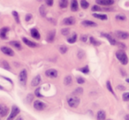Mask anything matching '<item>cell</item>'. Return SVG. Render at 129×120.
<instances>
[{
  "label": "cell",
  "mask_w": 129,
  "mask_h": 120,
  "mask_svg": "<svg viewBox=\"0 0 129 120\" xmlns=\"http://www.w3.org/2000/svg\"><path fill=\"white\" fill-rule=\"evenodd\" d=\"M114 34L116 35L117 38L118 39H121V40H125V39H128L129 38V33L125 32V31H115Z\"/></svg>",
  "instance_id": "cell-5"
},
{
  "label": "cell",
  "mask_w": 129,
  "mask_h": 120,
  "mask_svg": "<svg viewBox=\"0 0 129 120\" xmlns=\"http://www.w3.org/2000/svg\"><path fill=\"white\" fill-rule=\"evenodd\" d=\"M10 44L12 45V46L15 47L16 49H18V50H20V49H21V44H20V42L18 41H13V42H10Z\"/></svg>",
  "instance_id": "cell-24"
},
{
  "label": "cell",
  "mask_w": 129,
  "mask_h": 120,
  "mask_svg": "<svg viewBox=\"0 0 129 120\" xmlns=\"http://www.w3.org/2000/svg\"><path fill=\"white\" fill-rule=\"evenodd\" d=\"M27 70L23 69L21 72H20L19 74V81H20V84L25 86L26 85V82H27Z\"/></svg>",
  "instance_id": "cell-3"
},
{
  "label": "cell",
  "mask_w": 129,
  "mask_h": 120,
  "mask_svg": "<svg viewBox=\"0 0 129 120\" xmlns=\"http://www.w3.org/2000/svg\"><path fill=\"white\" fill-rule=\"evenodd\" d=\"M28 102H31L32 101V99H33V95H28Z\"/></svg>",
  "instance_id": "cell-47"
},
{
  "label": "cell",
  "mask_w": 129,
  "mask_h": 120,
  "mask_svg": "<svg viewBox=\"0 0 129 120\" xmlns=\"http://www.w3.org/2000/svg\"><path fill=\"white\" fill-rule=\"evenodd\" d=\"M17 120H22V118H21V117H19V118H18V119H17Z\"/></svg>",
  "instance_id": "cell-52"
},
{
  "label": "cell",
  "mask_w": 129,
  "mask_h": 120,
  "mask_svg": "<svg viewBox=\"0 0 129 120\" xmlns=\"http://www.w3.org/2000/svg\"><path fill=\"white\" fill-rule=\"evenodd\" d=\"M76 40H77V34H73V36H71V37H69L68 39H67V43H74L76 42Z\"/></svg>",
  "instance_id": "cell-25"
},
{
  "label": "cell",
  "mask_w": 129,
  "mask_h": 120,
  "mask_svg": "<svg viewBox=\"0 0 129 120\" xmlns=\"http://www.w3.org/2000/svg\"><path fill=\"white\" fill-rule=\"evenodd\" d=\"M93 17L96 19H99L101 20H107V15L106 14H101V13H93Z\"/></svg>",
  "instance_id": "cell-21"
},
{
  "label": "cell",
  "mask_w": 129,
  "mask_h": 120,
  "mask_svg": "<svg viewBox=\"0 0 129 120\" xmlns=\"http://www.w3.org/2000/svg\"><path fill=\"white\" fill-rule=\"evenodd\" d=\"M39 11H40V14H41L43 17H44V16H45V14H46V11H45L44 6H40Z\"/></svg>",
  "instance_id": "cell-34"
},
{
  "label": "cell",
  "mask_w": 129,
  "mask_h": 120,
  "mask_svg": "<svg viewBox=\"0 0 129 120\" xmlns=\"http://www.w3.org/2000/svg\"><path fill=\"white\" fill-rule=\"evenodd\" d=\"M61 34L63 35H68L70 34V28L68 27H64V28H62L61 29Z\"/></svg>",
  "instance_id": "cell-29"
},
{
  "label": "cell",
  "mask_w": 129,
  "mask_h": 120,
  "mask_svg": "<svg viewBox=\"0 0 129 120\" xmlns=\"http://www.w3.org/2000/svg\"><path fill=\"white\" fill-rule=\"evenodd\" d=\"M122 100L124 102H129V92H125L122 95Z\"/></svg>",
  "instance_id": "cell-32"
},
{
  "label": "cell",
  "mask_w": 129,
  "mask_h": 120,
  "mask_svg": "<svg viewBox=\"0 0 129 120\" xmlns=\"http://www.w3.org/2000/svg\"><path fill=\"white\" fill-rule=\"evenodd\" d=\"M8 31H9V27H3L0 29V37L2 39H6Z\"/></svg>",
  "instance_id": "cell-15"
},
{
  "label": "cell",
  "mask_w": 129,
  "mask_h": 120,
  "mask_svg": "<svg viewBox=\"0 0 129 120\" xmlns=\"http://www.w3.org/2000/svg\"><path fill=\"white\" fill-rule=\"evenodd\" d=\"M55 35H56V30H51L50 32H49V34H47L46 40L49 43H52L55 39Z\"/></svg>",
  "instance_id": "cell-13"
},
{
  "label": "cell",
  "mask_w": 129,
  "mask_h": 120,
  "mask_svg": "<svg viewBox=\"0 0 129 120\" xmlns=\"http://www.w3.org/2000/svg\"><path fill=\"white\" fill-rule=\"evenodd\" d=\"M77 55H78V57H79L80 59H81L82 57H84L85 53H84V51H82V50H79Z\"/></svg>",
  "instance_id": "cell-38"
},
{
  "label": "cell",
  "mask_w": 129,
  "mask_h": 120,
  "mask_svg": "<svg viewBox=\"0 0 129 120\" xmlns=\"http://www.w3.org/2000/svg\"><path fill=\"white\" fill-rule=\"evenodd\" d=\"M34 108L36 109V110H43V109L46 108V104L44 102H43L42 101H39V100H36L34 102Z\"/></svg>",
  "instance_id": "cell-6"
},
{
  "label": "cell",
  "mask_w": 129,
  "mask_h": 120,
  "mask_svg": "<svg viewBox=\"0 0 129 120\" xmlns=\"http://www.w3.org/2000/svg\"><path fill=\"white\" fill-rule=\"evenodd\" d=\"M92 12H98V11H101V8L99 7L98 6H97V5H95V6H94L93 7H92Z\"/></svg>",
  "instance_id": "cell-40"
},
{
  "label": "cell",
  "mask_w": 129,
  "mask_h": 120,
  "mask_svg": "<svg viewBox=\"0 0 129 120\" xmlns=\"http://www.w3.org/2000/svg\"><path fill=\"white\" fill-rule=\"evenodd\" d=\"M0 89H1V90H3V89H4V88H3L2 86H0Z\"/></svg>",
  "instance_id": "cell-50"
},
{
  "label": "cell",
  "mask_w": 129,
  "mask_h": 120,
  "mask_svg": "<svg viewBox=\"0 0 129 120\" xmlns=\"http://www.w3.org/2000/svg\"><path fill=\"white\" fill-rule=\"evenodd\" d=\"M76 81H77V83L78 84H83L85 82V79L81 77H77L76 78Z\"/></svg>",
  "instance_id": "cell-37"
},
{
  "label": "cell",
  "mask_w": 129,
  "mask_h": 120,
  "mask_svg": "<svg viewBox=\"0 0 129 120\" xmlns=\"http://www.w3.org/2000/svg\"><path fill=\"white\" fill-rule=\"evenodd\" d=\"M96 4L105 6H110L114 4V1L113 0H98V1H96Z\"/></svg>",
  "instance_id": "cell-12"
},
{
  "label": "cell",
  "mask_w": 129,
  "mask_h": 120,
  "mask_svg": "<svg viewBox=\"0 0 129 120\" xmlns=\"http://www.w3.org/2000/svg\"><path fill=\"white\" fill-rule=\"evenodd\" d=\"M3 78H4V79H7L8 81H10V83H12V84H13V81H12L10 79H8V78H6V77H3Z\"/></svg>",
  "instance_id": "cell-48"
},
{
  "label": "cell",
  "mask_w": 129,
  "mask_h": 120,
  "mask_svg": "<svg viewBox=\"0 0 129 120\" xmlns=\"http://www.w3.org/2000/svg\"><path fill=\"white\" fill-rule=\"evenodd\" d=\"M81 6L83 9H87V8H88V6H89V4H88V1L82 0V1H81Z\"/></svg>",
  "instance_id": "cell-30"
},
{
  "label": "cell",
  "mask_w": 129,
  "mask_h": 120,
  "mask_svg": "<svg viewBox=\"0 0 129 120\" xmlns=\"http://www.w3.org/2000/svg\"><path fill=\"white\" fill-rule=\"evenodd\" d=\"M75 23V19L74 17H67V18H64L63 20V24L64 25L67 26H72Z\"/></svg>",
  "instance_id": "cell-11"
},
{
  "label": "cell",
  "mask_w": 129,
  "mask_h": 120,
  "mask_svg": "<svg viewBox=\"0 0 129 120\" xmlns=\"http://www.w3.org/2000/svg\"><path fill=\"white\" fill-rule=\"evenodd\" d=\"M81 72H83V73H85V74H88V72H89V68H88V65H86V66L82 67V68L81 69Z\"/></svg>",
  "instance_id": "cell-35"
},
{
  "label": "cell",
  "mask_w": 129,
  "mask_h": 120,
  "mask_svg": "<svg viewBox=\"0 0 129 120\" xmlns=\"http://www.w3.org/2000/svg\"><path fill=\"white\" fill-rule=\"evenodd\" d=\"M82 88H76V90L74 91V93L75 94H82Z\"/></svg>",
  "instance_id": "cell-42"
},
{
  "label": "cell",
  "mask_w": 129,
  "mask_h": 120,
  "mask_svg": "<svg viewBox=\"0 0 129 120\" xmlns=\"http://www.w3.org/2000/svg\"><path fill=\"white\" fill-rule=\"evenodd\" d=\"M1 51L6 56H10V57H13L14 55V52L12 49H10L9 47H6V46H2L1 47Z\"/></svg>",
  "instance_id": "cell-9"
},
{
  "label": "cell",
  "mask_w": 129,
  "mask_h": 120,
  "mask_svg": "<svg viewBox=\"0 0 129 120\" xmlns=\"http://www.w3.org/2000/svg\"><path fill=\"white\" fill-rule=\"evenodd\" d=\"M67 6H68V2H67V0H63V1L59 2V6L61 8H67Z\"/></svg>",
  "instance_id": "cell-31"
},
{
  "label": "cell",
  "mask_w": 129,
  "mask_h": 120,
  "mask_svg": "<svg viewBox=\"0 0 129 120\" xmlns=\"http://www.w3.org/2000/svg\"><path fill=\"white\" fill-rule=\"evenodd\" d=\"M58 49H59V51H60L61 54H66L67 51V47L64 46V45H60L58 46Z\"/></svg>",
  "instance_id": "cell-28"
},
{
  "label": "cell",
  "mask_w": 129,
  "mask_h": 120,
  "mask_svg": "<svg viewBox=\"0 0 129 120\" xmlns=\"http://www.w3.org/2000/svg\"><path fill=\"white\" fill-rule=\"evenodd\" d=\"M13 16L14 17L15 21H16L18 24L20 23V18H19V14H18V13H17V12H15V11L13 12Z\"/></svg>",
  "instance_id": "cell-33"
},
{
  "label": "cell",
  "mask_w": 129,
  "mask_h": 120,
  "mask_svg": "<svg viewBox=\"0 0 129 120\" xmlns=\"http://www.w3.org/2000/svg\"><path fill=\"white\" fill-rule=\"evenodd\" d=\"M40 89H41V88H38L36 90V92H35V95H36L37 97H43V95L40 94Z\"/></svg>",
  "instance_id": "cell-39"
},
{
  "label": "cell",
  "mask_w": 129,
  "mask_h": 120,
  "mask_svg": "<svg viewBox=\"0 0 129 120\" xmlns=\"http://www.w3.org/2000/svg\"><path fill=\"white\" fill-rule=\"evenodd\" d=\"M45 75L49 78H51V79H55L57 77V71L55 69H49L45 72Z\"/></svg>",
  "instance_id": "cell-7"
},
{
  "label": "cell",
  "mask_w": 129,
  "mask_h": 120,
  "mask_svg": "<svg viewBox=\"0 0 129 120\" xmlns=\"http://www.w3.org/2000/svg\"><path fill=\"white\" fill-rule=\"evenodd\" d=\"M117 89H118V90H125V88L124 86H121V85H119V86L117 87Z\"/></svg>",
  "instance_id": "cell-46"
},
{
  "label": "cell",
  "mask_w": 129,
  "mask_h": 120,
  "mask_svg": "<svg viewBox=\"0 0 129 120\" xmlns=\"http://www.w3.org/2000/svg\"><path fill=\"white\" fill-rule=\"evenodd\" d=\"M81 42H84V43H86L87 40H88V36H87L86 34H85V35H81Z\"/></svg>",
  "instance_id": "cell-43"
},
{
  "label": "cell",
  "mask_w": 129,
  "mask_h": 120,
  "mask_svg": "<svg viewBox=\"0 0 129 120\" xmlns=\"http://www.w3.org/2000/svg\"><path fill=\"white\" fill-rule=\"evenodd\" d=\"M97 120H105L106 119V113L104 110H103V109H100V110H98V112H97Z\"/></svg>",
  "instance_id": "cell-16"
},
{
  "label": "cell",
  "mask_w": 129,
  "mask_h": 120,
  "mask_svg": "<svg viewBox=\"0 0 129 120\" xmlns=\"http://www.w3.org/2000/svg\"><path fill=\"white\" fill-rule=\"evenodd\" d=\"M22 41H23V43H25L26 45H27L28 47H30V48H35V47L37 46V44L35 43H33V42H31L30 40L27 39L26 37H23L22 38Z\"/></svg>",
  "instance_id": "cell-17"
},
{
  "label": "cell",
  "mask_w": 129,
  "mask_h": 120,
  "mask_svg": "<svg viewBox=\"0 0 129 120\" xmlns=\"http://www.w3.org/2000/svg\"><path fill=\"white\" fill-rule=\"evenodd\" d=\"M117 45H118V46H119L120 48H123V49L126 48V47H125V45L124 44V43H117Z\"/></svg>",
  "instance_id": "cell-44"
},
{
  "label": "cell",
  "mask_w": 129,
  "mask_h": 120,
  "mask_svg": "<svg viewBox=\"0 0 129 120\" xmlns=\"http://www.w3.org/2000/svg\"><path fill=\"white\" fill-rule=\"evenodd\" d=\"M46 4L48 5L49 6H52V5H53V1H52V0H47Z\"/></svg>",
  "instance_id": "cell-45"
},
{
  "label": "cell",
  "mask_w": 129,
  "mask_h": 120,
  "mask_svg": "<svg viewBox=\"0 0 129 120\" xmlns=\"http://www.w3.org/2000/svg\"><path fill=\"white\" fill-rule=\"evenodd\" d=\"M116 19L118 20H126V17L123 14H118V15H116Z\"/></svg>",
  "instance_id": "cell-36"
},
{
  "label": "cell",
  "mask_w": 129,
  "mask_h": 120,
  "mask_svg": "<svg viewBox=\"0 0 129 120\" xmlns=\"http://www.w3.org/2000/svg\"><path fill=\"white\" fill-rule=\"evenodd\" d=\"M116 57L123 65H125L128 64V57H127V55L123 50H118L116 52Z\"/></svg>",
  "instance_id": "cell-1"
},
{
  "label": "cell",
  "mask_w": 129,
  "mask_h": 120,
  "mask_svg": "<svg viewBox=\"0 0 129 120\" xmlns=\"http://www.w3.org/2000/svg\"><path fill=\"white\" fill-rule=\"evenodd\" d=\"M125 120H129V114H127L126 116H125Z\"/></svg>",
  "instance_id": "cell-49"
},
{
  "label": "cell",
  "mask_w": 129,
  "mask_h": 120,
  "mask_svg": "<svg viewBox=\"0 0 129 120\" xmlns=\"http://www.w3.org/2000/svg\"><path fill=\"white\" fill-rule=\"evenodd\" d=\"M30 34H31V36L33 38L36 40H39L40 39V33L38 32V30L36 28H32L30 30Z\"/></svg>",
  "instance_id": "cell-18"
},
{
  "label": "cell",
  "mask_w": 129,
  "mask_h": 120,
  "mask_svg": "<svg viewBox=\"0 0 129 120\" xmlns=\"http://www.w3.org/2000/svg\"><path fill=\"white\" fill-rule=\"evenodd\" d=\"M42 79H41V76L40 75H36V77L34 78V79H32V81H31V86L33 87H37L38 85L41 83Z\"/></svg>",
  "instance_id": "cell-14"
},
{
  "label": "cell",
  "mask_w": 129,
  "mask_h": 120,
  "mask_svg": "<svg viewBox=\"0 0 129 120\" xmlns=\"http://www.w3.org/2000/svg\"><path fill=\"white\" fill-rule=\"evenodd\" d=\"M81 25L85 27H96V23L94 21H90V20H83L81 22Z\"/></svg>",
  "instance_id": "cell-19"
},
{
  "label": "cell",
  "mask_w": 129,
  "mask_h": 120,
  "mask_svg": "<svg viewBox=\"0 0 129 120\" xmlns=\"http://www.w3.org/2000/svg\"><path fill=\"white\" fill-rule=\"evenodd\" d=\"M78 9H79V4H78L77 1L75 0H73L71 2V10L73 12H77Z\"/></svg>",
  "instance_id": "cell-20"
},
{
  "label": "cell",
  "mask_w": 129,
  "mask_h": 120,
  "mask_svg": "<svg viewBox=\"0 0 129 120\" xmlns=\"http://www.w3.org/2000/svg\"><path fill=\"white\" fill-rule=\"evenodd\" d=\"M20 109H19L18 107H17L16 105H13V107H12V110H11V113H10L9 116H8L7 120H13L15 117L17 116V115L20 113Z\"/></svg>",
  "instance_id": "cell-4"
},
{
  "label": "cell",
  "mask_w": 129,
  "mask_h": 120,
  "mask_svg": "<svg viewBox=\"0 0 129 120\" xmlns=\"http://www.w3.org/2000/svg\"><path fill=\"white\" fill-rule=\"evenodd\" d=\"M1 65H2V67L4 69H6V70H8V71L11 70V67H10L9 64H8V62H6V60H2V62H1Z\"/></svg>",
  "instance_id": "cell-26"
},
{
  "label": "cell",
  "mask_w": 129,
  "mask_h": 120,
  "mask_svg": "<svg viewBox=\"0 0 129 120\" xmlns=\"http://www.w3.org/2000/svg\"><path fill=\"white\" fill-rule=\"evenodd\" d=\"M106 87H107V89L109 90L110 92H111V94H112L113 95H115V93H114V90H113L112 87H111V81H108L107 82H106Z\"/></svg>",
  "instance_id": "cell-27"
},
{
  "label": "cell",
  "mask_w": 129,
  "mask_h": 120,
  "mask_svg": "<svg viewBox=\"0 0 129 120\" xmlns=\"http://www.w3.org/2000/svg\"><path fill=\"white\" fill-rule=\"evenodd\" d=\"M89 41H90V43L93 44L94 46H99V45H101V42H99L98 40H96L95 38L92 37V36L89 38Z\"/></svg>",
  "instance_id": "cell-23"
},
{
  "label": "cell",
  "mask_w": 129,
  "mask_h": 120,
  "mask_svg": "<svg viewBox=\"0 0 129 120\" xmlns=\"http://www.w3.org/2000/svg\"><path fill=\"white\" fill-rule=\"evenodd\" d=\"M31 19H32V15L30 14V13H27V15H26V19H25V20L27 22H28L29 20H31Z\"/></svg>",
  "instance_id": "cell-41"
},
{
  "label": "cell",
  "mask_w": 129,
  "mask_h": 120,
  "mask_svg": "<svg viewBox=\"0 0 129 120\" xmlns=\"http://www.w3.org/2000/svg\"><path fill=\"white\" fill-rule=\"evenodd\" d=\"M101 36H103V37H105L106 39L109 41V43H111V45H117V43L118 42L116 41V40L114 39V38L112 37V36L110 34H106V33H102L101 34Z\"/></svg>",
  "instance_id": "cell-8"
},
{
  "label": "cell",
  "mask_w": 129,
  "mask_h": 120,
  "mask_svg": "<svg viewBox=\"0 0 129 120\" xmlns=\"http://www.w3.org/2000/svg\"><path fill=\"white\" fill-rule=\"evenodd\" d=\"M8 112H9V109H8L7 106L2 103L0 104V116L4 117L8 114Z\"/></svg>",
  "instance_id": "cell-10"
},
{
  "label": "cell",
  "mask_w": 129,
  "mask_h": 120,
  "mask_svg": "<svg viewBox=\"0 0 129 120\" xmlns=\"http://www.w3.org/2000/svg\"><path fill=\"white\" fill-rule=\"evenodd\" d=\"M80 102H81V99L78 96L71 95V96L67 97V103L71 108H77L80 105Z\"/></svg>",
  "instance_id": "cell-2"
},
{
  "label": "cell",
  "mask_w": 129,
  "mask_h": 120,
  "mask_svg": "<svg viewBox=\"0 0 129 120\" xmlns=\"http://www.w3.org/2000/svg\"><path fill=\"white\" fill-rule=\"evenodd\" d=\"M126 82L129 83V78H127V79H126Z\"/></svg>",
  "instance_id": "cell-51"
},
{
  "label": "cell",
  "mask_w": 129,
  "mask_h": 120,
  "mask_svg": "<svg viewBox=\"0 0 129 120\" xmlns=\"http://www.w3.org/2000/svg\"><path fill=\"white\" fill-rule=\"evenodd\" d=\"M72 81H73V78L71 75H67L64 79V83L66 86H69V85H71L72 84Z\"/></svg>",
  "instance_id": "cell-22"
}]
</instances>
